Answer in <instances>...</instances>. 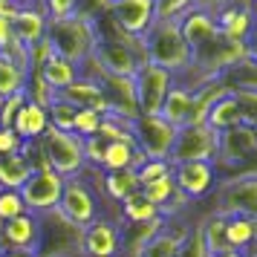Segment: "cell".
Segmentation results:
<instances>
[{"mask_svg": "<svg viewBox=\"0 0 257 257\" xmlns=\"http://www.w3.org/2000/svg\"><path fill=\"white\" fill-rule=\"evenodd\" d=\"M47 41L55 55L72 61L75 67H81L84 61L98 49L101 32H98L95 18H90L84 12H75L70 18H64V21H52L47 26Z\"/></svg>", "mask_w": 257, "mask_h": 257, "instance_id": "cell-1", "label": "cell"}, {"mask_svg": "<svg viewBox=\"0 0 257 257\" xmlns=\"http://www.w3.org/2000/svg\"><path fill=\"white\" fill-rule=\"evenodd\" d=\"M142 49L148 64L168 70L174 78H179L191 67V52L182 38L179 21H156L148 29V35L142 38Z\"/></svg>", "mask_w": 257, "mask_h": 257, "instance_id": "cell-2", "label": "cell"}, {"mask_svg": "<svg viewBox=\"0 0 257 257\" xmlns=\"http://www.w3.org/2000/svg\"><path fill=\"white\" fill-rule=\"evenodd\" d=\"M81 231L58 208L38 214L35 257H81Z\"/></svg>", "mask_w": 257, "mask_h": 257, "instance_id": "cell-3", "label": "cell"}, {"mask_svg": "<svg viewBox=\"0 0 257 257\" xmlns=\"http://www.w3.org/2000/svg\"><path fill=\"white\" fill-rule=\"evenodd\" d=\"M41 148H44V156H47V165L64 179H72V176H81L87 171V162H84V145L81 136L75 133H67V130H58L49 124L47 133L41 136Z\"/></svg>", "mask_w": 257, "mask_h": 257, "instance_id": "cell-4", "label": "cell"}, {"mask_svg": "<svg viewBox=\"0 0 257 257\" xmlns=\"http://www.w3.org/2000/svg\"><path fill=\"white\" fill-rule=\"evenodd\" d=\"M95 61L101 72L107 75H121V78H136L142 64L145 61V49H142L139 38H104L101 35V44L95 49Z\"/></svg>", "mask_w": 257, "mask_h": 257, "instance_id": "cell-5", "label": "cell"}, {"mask_svg": "<svg viewBox=\"0 0 257 257\" xmlns=\"http://www.w3.org/2000/svg\"><path fill=\"white\" fill-rule=\"evenodd\" d=\"M58 211L70 222H75L78 228H87L90 222L101 217V197L93 188V182L87 179V174L64 179V191H61Z\"/></svg>", "mask_w": 257, "mask_h": 257, "instance_id": "cell-6", "label": "cell"}, {"mask_svg": "<svg viewBox=\"0 0 257 257\" xmlns=\"http://www.w3.org/2000/svg\"><path fill=\"white\" fill-rule=\"evenodd\" d=\"M217 214L225 217H257V176H228L217 179L211 191Z\"/></svg>", "mask_w": 257, "mask_h": 257, "instance_id": "cell-7", "label": "cell"}, {"mask_svg": "<svg viewBox=\"0 0 257 257\" xmlns=\"http://www.w3.org/2000/svg\"><path fill=\"white\" fill-rule=\"evenodd\" d=\"M133 148L145 156V159H156V162H168V153L174 145L176 127H171L162 116H136L127 121Z\"/></svg>", "mask_w": 257, "mask_h": 257, "instance_id": "cell-8", "label": "cell"}, {"mask_svg": "<svg viewBox=\"0 0 257 257\" xmlns=\"http://www.w3.org/2000/svg\"><path fill=\"white\" fill-rule=\"evenodd\" d=\"M217 156V133L208 124H188L179 127L168 153V165H185V162H214Z\"/></svg>", "mask_w": 257, "mask_h": 257, "instance_id": "cell-9", "label": "cell"}, {"mask_svg": "<svg viewBox=\"0 0 257 257\" xmlns=\"http://www.w3.org/2000/svg\"><path fill=\"white\" fill-rule=\"evenodd\" d=\"M107 18L121 38H145L156 24V0H113L107 3Z\"/></svg>", "mask_w": 257, "mask_h": 257, "instance_id": "cell-10", "label": "cell"}, {"mask_svg": "<svg viewBox=\"0 0 257 257\" xmlns=\"http://www.w3.org/2000/svg\"><path fill=\"white\" fill-rule=\"evenodd\" d=\"M136 101H139V116H159V110L165 104V95L174 87V75L162 67L153 64H142L136 72Z\"/></svg>", "mask_w": 257, "mask_h": 257, "instance_id": "cell-11", "label": "cell"}, {"mask_svg": "<svg viewBox=\"0 0 257 257\" xmlns=\"http://www.w3.org/2000/svg\"><path fill=\"white\" fill-rule=\"evenodd\" d=\"M254 148H257V130L248 127V124H237L225 133H217V156H214L217 179L225 176L231 168H237Z\"/></svg>", "mask_w": 257, "mask_h": 257, "instance_id": "cell-12", "label": "cell"}, {"mask_svg": "<svg viewBox=\"0 0 257 257\" xmlns=\"http://www.w3.org/2000/svg\"><path fill=\"white\" fill-rule=\"evenodd\" d=\"M61 191H64V176H58L52 168H44V171H35L29 176L18 194H21L29 214H44V211L58 208Z\"/></svg>", "mask_w": 257, "mask_h": 257, "instance_id": "cell-13", "label": "cell"}, {"mask_svg": "<svg viewBox=\"0 0 257 257\" xmlns=\"http://www.w3.org/2000/svg\"><path fill=\"white\" fill-rule=\"evenodd\" d=\"M171 179H174L176 191L194 202V199L211 197V191L217 188V168H214V162L174 165L171 168Z\"/></svg>", "mask_w": 257, "mask_h": 257, "instance_id": "cell-14", "label": "cell"}, {"mask_svg": "<svg viewBox=\"0 0 257 257\" xmlns=\"http://www.w3.org/2000/svg\"><path fill=\"white\" fill-rule=\"evenodd\" d=\"M81 257H121V228L110 217H98L81 231Z\"/></svg>", "mask_w": 257, "mask_h": 257, "instance_id": "cell-15", "label": "cell"}, {"mask_svg": "<svg viewBox=\"0 0 257 257\" xmlns=\"http://www.w3.org/2000/svg\"><path fill=\"white\" fill-rule=\"evenodd\" d=\"M159 116L171 124V127H188V124H205V116L199 110V95L197 90H185L174 81L171 93L165 95V104L159 110Z\"/></svg>", "mask_w": 257, "mask_h": 257, "instance_id": "cell-16", "label": "cell"}, {"mask_svg": "<svg viewBox=\"0 0 257 257\" xmlns=\"http://www.w3.org/2000/svg\"><path fill=\"white\" fill-rule=\"evenodd\" d=\"M12 35L21 41V47H32L38 41L47 38V26H49V18L44 12V3L41 0H29L24 6H18V12L12 15Z\"/></svg>", "mask_w": 257, "mask_h": 257, "instance_id": "cell-17", "label": "cell"}, {"mask_svg": "<svg viewBox=\"0 0 257 257\" xmlns=\"http://www.w3.org/2000/svg\"><path fill=\"white\" fill-rule=\"evenodd\" d=\"M38 245V214H21L9 222H0V251H29Z\"/></svg>", "mask_w": 257, "mask_h": 257, "instance_id": "cell-18", "label": "cell"}, {"mask_svg": "<svg viewBox=\"0 0 257 257\" xmlns=\"http://www.w3.org/2000/svg\"><path fill=\"white\" fill-rule=\"evenodd\" d=\"M55 98L72 104L75 110H95V113L107 116V104H104V95H101V87L95 81H90V78H81V75H78L67 90L55 93Z\"/></svg>", "mask_w": 257, "mask_h": 257, "instance_id": "cell-19", "label": "cell"}, {"mask_svg": "<svg viewBox=\"0 0 257 257\" xmlns=\"http://www.w3.org/2000/svg\"><path fill=\"white\" fill-rule=\"evenodd\" d=\"M47 127H49V113L44 107L32 104V101H24V107L18 110V116L12 121V130L18 133V139L24 145L26 142H41Z\"/></svg>", "mask_w": 257, "mask_h": 257, "instance_id": "cell-20", "label": "cell"}, {"mask_svg": "<svg viewBox=\"0 0 257 257\" xmlns=\"http://www.w3.org/2000/svg\"><path fill=\"white\" fill-rule=\"evenodd\" d=\"M188 225L179 228L176 220H168L162 225V231L153 234L148 243L139 248L136 257H179V245H182V237H185Z\"/></svg>", "mask_w": 257, "mask_h": 257, "instance_id": "cell-21", "label": "cell"}, {"mask_svg": "<svg viewBox=\"0 0 257 257\" xmlns=\"http://www.w3.org/2000/svg\"><path fill=\"white\" fill-rule=\"evenodd\" d=\"M225 243L248 257L257 254V217H225Z\"/></svg>", "mask_w": 257, "mask_h": 257, "instance_id": "cell-22", "label": "cell"}, {"mask_svg": "<svg viewBox=\"0 0 257 257\" xmlns=\"http://www.w3.org/2000/svg\"><path fill=\"white\" fill-rule=\"evenodd\" d=\"M142 162H145V156L133 148L130 139L127 142H107L98 171H104V174H110V171H136Z\"/></svg>", "mask_w": 257, "mask_h": 257, "instance_id": "cell-23", "label": "cell"}, {"mask_svg": "<svg viewBox=\"0 0 257 257\" xmlns=\"http://www.w3.org/2000/svg\"><path fill=\"white\" fill-rule=\"evenodd\" d=\"M205 124H208L214 133H225V130L243 124V110H240V104H237V98H234L231 93L220 95V98L208 107V113H205Z\"/></svg>", "mask_w": 257, "mask_h": 257, "instance_id": "cell-24", "label": "cell"}, {"mask_svg": "<svg viewBox=\"0 0 257 257\" xmlns=\"http://www.w3.org/2000/svg\"><path fill=\"white\" fill-rule=\"evenodd\" d=\"M32 174H35V165L24 156V151L12 153V156H0V188L3 191H21Z\"/></svg>", "mask_w": 257, "mask_h": 257, "instance_id": "cell-25", "label": "cell"}, {"mask_svg": "<svg viewBox=\"0 0 257 257\" xmlns=\"http://www.w3.org/2000/svg\"><path fill=\"white\" fill-rule=\"evenodd\" d=\"M41 78L47 81V87L52 90V93H61V90H67L75 78H78V67L72 64V61L61 58V55H49L47 61H44V67H41Z\"/></svg>", "mask_w": 257, "mask_h": 257, "instance_id": "cell-26", "label": "cell"}, {"mask_svg": "<svg viewBox=\"0 0 257 257\" xmlns=\"http://www.w3.org/2000/svg\"><path fill=\"white\" fill-rule=\"evenodd\" d=\"M214 21H217V26H220L222 35L228 38V41H234V44H245L248 32L254 29L251 15L245 12V9H234V6H225Z\"/></svg>", "mask_w": 257, "mask_h": 257, "instance_id": "cell-27", "label": "cell"}, {"mask_svg": "<svg viewBox=\"0 0 257 257\" xmlns=\"http://www.w3.org/2000/svg\"><path fill=\"white\" fill-rule=\"evenodd\" d=\"M159 217V208L151 205L142 191H133L130 197H124L118 202V225L121 222H151Z\"/></svg>", "mask_w": 257, "mask_h": 257, "instance_id": "cell-28", "label": "cell"}, {"mask_svg": "<svg viewBox=\"0 0 257 257\" xmlns=\"http://www.w3.org/2000/svg\"><path fill=\"white\" fill-rule=\"evenodd\" d=\"M197 225H199V231H202L205 245H208V254H217V251H225L228 248V243H225V214L208 211Z\"/></svg>", "mask_w": 257, "mask_h": 257, "instance_id": "cell-29", "label": "cell"}, {"mask_svg": "<svg viewBox=\"0 0 257 257\" xmlns=\"http://www.w3.org/2000/svg\"><path fill=\"white\" fill-rule=\"evenodd\" d=\"M24 87H26V72L15 61H9L6 55H0V98L24 93Z\"/></svg>", "mask_w": 257, "mask_h": 257, "instance_id": "cell-30", "label": "cell"}, {"mask_svg": "<svg viewBox=\"0 0 257 257\" xmlns=\"http://www.w3.org/2000/svg\"><path fill=\"white\" fill-rule=\"evenodd\" d=\"M139 191L145 194V199H148L151 205H156V208L162 211L165 205L171 202V197L176 194V185H174V179H171V174H165V176H159V179L148 182V185H142Z\"/></svg>", "mask_w": 257, "mask_h": 257, "instance_id": "cell-31", "label": "cell"}, {"mask_svg": "<svg viewBox=\"0 0 257 257\" xmlns=\"http://www.w3.org/2000/svg\"><path fill=\"white\" fill-rule=\"evenodd\" d=\"M47 113H49V124H52V127L72 133V121H75V113H78L72 104L61 101V98H55V101L47 107Z\"/></svg>", "mask_w": 257, "mask_h": 257, "instance_id": "cell-32", "label": "cell"}, {"mask_svg": "<svg viewBox=\"0 0 257 257\" xmlns=\"http://www.w3.org/2000/svg\"><path fill=\"white\" fill-rule=\"evenodd\" d=\"M179 257H211L208 254V245L202 240V231H199V225H188L185 237H182V245H179Z\"/></svg>", "mask_w": 257, "mask_h": 257, "instance_id": "cell-33", "label": "cell"}, {"mask_svg": "<svg viewBox=\"0 0 257 257\" xmlns=\"http://www.w3.org/2000/svg\"><path fill=\"white\" fill-rule=\"evenodd\" d=\"M101 113H95V110H78L75 113V121H72V133L75 136H81V139H87V136H95L98 133V127H101Z\"/></svg>", "mask_w": 257, "mask_h": 257, "instance_id": "cell-34", "label": "cell"}, {"mask_svg": "<svg viewBox=\"0 0 257 257\" xmlns=\"http://www.w3.org/2000/svg\"><path fill=\"white\" fill-rule=\"evenodd\" d=\"M41 3H44V12H47L49 24L75 15L78 12V6H81V0H41Z\"/></svg>", "mask_w": 257, "mask_h": 257, "instance_id": "cell-35", "label": "cell"}, {"mask_svg": "<svg viewBox=\"0 0 257 257\" xmlns=\"http://www.w3.org/2000/svg\"><path fill=\"white\" fill-rule=\"evenodd\" d=\"M171 174V165L168 162H156V159H145V162L136 168V179H139V188L153 182V179H159V176Z\"/></svg>", "mask_w": 257, "mask_h": 257, "instance_id": "cell-36", "label": "cell"}, {"mask_svg": "<svg viewBox=\"0 0 257 257\" xmlns=\"http://www.w3.org/2000/svg\"><path fill=\"white\" fill-rule=\"evenodd\" d=\"M81 145H84V162H87V168H95V171H98L107 142L101 139V136H87V139H81Z\"/></svg>", "mask_w": 257, "mask_h": 257, "instance_id": "cell-37", "label": "cell"}, {"mask_svg": "<svg viewBox=\"0 0 257 257\" xmlns=\"http://www.w3.org/2000/svg\"><path fill=\"white\" fill-rule=\"evenodd\" d=\"M24 101H26L24 93L0 98V127H12V121H15V116H18V110L24 107Z\"/></svg>", "mask_w": 257, "mask_h": 257, "instance_id": "cell-38", "label": "cell"}, {"mask_svg": "<svg viewBox=\"0 0 257 257\" xmlns=\"http://www.w3.org/2000/svg\"><path fill=\"white\" fill-rule=\"evenodd\" d=\"M24 151V142L18 139L12 127H0V156H12V153Z\"/></svg>", "mask_w": 257, "mask_h": 257, "instance_id": "cell-39", "label": "cell"}, {"mask_svg": "<svg viewBox=\"0 0 257 257\" xmlns=\"http://www.w3.org/2000/svg\"><path fill=\"white\" fill-rule=\"evenodd\" d=\"M225 6H228V0H194V9H197V12L211 15V18H217Z\"/></svg>", "mask_w": 257, "mask_h": 257, "instance_id": "cell-40", "label": "cell"}, {"mask_svg": "<svg viewBox=\"0 0 257 257\" xmlns=\"http://www.w3.org/2000/svg\"><path fill=\"white\" fill-rule=\"evenodd\" d=\"M245 61L257 67V24H254V29L248 32V38H245Z\"/></svg>", "mask_w": 257, "mask_h": 257, "instance_id": "cell-41", "label": "cell"}, {"mask_svg": "<svg viewBox=\"0 0 257 257\" xmlns=\"http://www.w3.org/2000/svg\"><path fill=\"white\" fill-rule=\"evenodd\" d=\"M251 3H254V0H228V6H234V9H245V12L251 9Z\"/></svg>", "mask_w": 257, "mask_h": 257, "instance_id": "cell-42", "label": "cell"}, {"mask_svg": "<svg viewBox=\"0 0 257 257\" xmlns=\"http://www.w3.org/2000/svg\"><path fill=\"white\" fill-rule=\"evenodd\" d=\"M211 257H248L245 251H234V248H225V251H217V254H211Z\"/></svg>", "mask_w": 257, "mask_h": 257, "instance_id": "cell-43", "label": "cell"}, {"mask_svg": "<svg viewBox=\"0 0 257 257\" xmlns=\"http://www.w3.org/2000/svg\"><path fill=\"white\" fill-rule=\"evenodd\" d=\"M0 257H35V254H29V251H0Z\"/></svg>", "mask_w": 257, "mask_h": 257, "instance_id": "cell-44", "label": "cell"}, {"mask_svg": "<svg viewBox=\"0 0 257 257\" xmlns=\"http://www.w3.org/2000/svg\"><path fill=\"white\" fill-rule=\"evenodd\" d=\"M248 15H251V21H254V24H257V0H254V3H251V9H248Z\"/></svg>", "mask_w": 257, "mask_h": 257, "instance_id": "cell-45", "label": "cell"}, {"mask_svg": "<svg viewBox=\"0 0 257 257\" xmlns=\"http://www.w3.org/2000/svg\"><path fill=\"white\" fill-rule=\"evenodd\" d=\"M107 3H113V0H107Z\"/></svg>", "mask_w": 257, "mask_h": 257, "instance_id": "cell-46", "label": "cell"}, {"mask_svg": "<svg viewBox=\"0 0 257 257\" xmlns=\"http://www.w3.org/2000/svg\"><path fill=\"white\" fill-rule=\"evenodd\" d=\"M251 257H257V254H251Z\"/></svg>", "mask_w": 257, "mask_h": 257, "instance_id": "cell-47", "label": "cell"}]
</instances>
